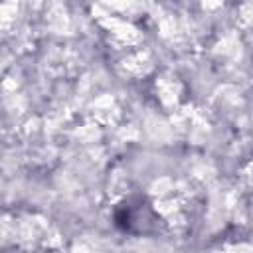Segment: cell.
<instances>
[{"label": "cell", "instance_id": "obj_1", "mask_svg": "<svg viewBox=\"0 0 253 253\" xmlns=\"http://www.w3.org/2000/svg\"><path fill=\"white\" fill-rule=\"evenodd\" d=\"M115 225L132 235L152 233L158 225V215L144 198H130L117 206Z\"/></svg>", "mask_w": 253, "mask_h": 253}]
</instances>
